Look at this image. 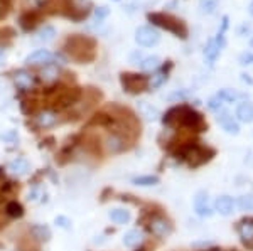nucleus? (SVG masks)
Returning <instances> with one entry per match:
<instances>
[{"label": "nucleus", "mask_w": 253, "mask_h": 251, "mask_svg": "<svg viewBox=\"0 0 253 251\" xmlns=\"http://www.w3.org/2000/svg\"><path fill=\"white\" fill-rule=\"evenodd\" d=\"M95 41L86 36H71L66 39L64 49L74 61L86 63L95 58Z\"/></svg>", "instance_id": "1"}, {"label": "nucleus", "mask_w": 253, "mask_h": 251, "mask_svg": "<svg viewBox=\"0 0 253 251\" xmlns=\"http://www.w3.org/2000/svg\"><path fill=\"white\" fill-rule=\"evenodd\" d=\"M147 19L151 20L154 26L162 27V29H166V31H169V32H172L176 37L187 39V34H189V31H187V26L181 19H177V17L170 16V14L152 12V14H147Z\"/></svg>", "instance_id": "2"}, {"label": "nucleus", "mask_w": 253, "mask_h": 251, "mask_svg": "<svg viewBox=\"0 0 253 251\" xmlns=\"http://www.w3.org/2000/svg\"><path fill=\"white\" fill-rule=\"evenodd\" d=\"M123 90L130 94H138L149 88V76L145 74H134V73H122L120 76Z\"/></svg>", "instance_id": "3"}, {"label": "nucleus", "mask_w": 253, "mask_h": 251, "mask_svg": "<svg viewBox=\"0 0 253 251\" xmlns=\"http://www.w3.org/2000/svg\"><path fill=\"white\" fill-rule=\"evenodd\" d=\"M135 41L142 47H152V46L159 44L160 34L157 29H154L152 26H140L135 31Z\"/></svg>", "instance_id": "4"}, {"label": "nucleus", "mask_w": 253, "mask_h": 251, "mask_svg": "<svg viewBox=\"0 0 253 251\" xmlns=\"http://www.w3.org/2000/svg\"><path fill=\"white\" fill-rule=\"evenodd\" d=\"M194 211H196V214L201 216V218H211V216H213L215 211H213L211 206H209L208 192H204V190H199V192L196 194V197H194Z\"/></svg>", "instance_id": "5"}, {"label": "nucleus", "mask_w": 253, "mask_h": 251, "mask_svg": "<svg viewBox=\"0 0 253 251\" xmlns=\"http://www.w3.org/2000/svg\"><path fill=\"white\" fill-rule=\"evenodd\" d=\"M151 233L157 238H167L172 233V224L166 218H154L149 224Z\"/></svg>", "instance_id": "6"}, {"label": "nucleus", "mask_w": 253, "mask_h": 251, "mask_svg": "<svg viewBox=\"0 0 253 251\" xmlns=\"http://www.w3.org/2000/svg\"><path fill=\"white\" fill-rule=\"evenodd\" d=\"M52 52H49L48 49H37L32 54H29L26 58V64L27 66H46L49 63H52Z\"/></svg>", "instance_id": "7"}, {"label": "nucleus", "mask_w": 253, "mask_h": 251, "mask_svg": "<svg viewBox=\"0 0 253 251\" xmlns=\"http://www.w3.org/2000/svg\"><path fill=\"white\" fill-rule=\"evenodd\" d=\"M34 118L39 128H51L58 123V113L54 110H41Z\"/></svg>", "instance_id": "8"}, {"label": "nucleus", "mask_w": 253, "mask_h": 251, "mask_svg": "<svg viewBox=\"0 0 253 251\" xmlns=\"http://www.w3.org/2000/svg\"><path fill=\"white\" fill-rule=\"evenodd\" d=\"M7 169H9V172L12 175H16V177H22V175L29 174L31 171V164L27 158L24 157H17L14 158V160L9 162V165H7Z\"/></svg>", "instance_id": "9"}, {"label": "nucleus", "mask_w": 253, "mask_h": 251, "mask_svg": "<svg viewBox=\"0 0 253 251\" xmlns=\"http://www.w3.org/2000/svg\"><path fill=\"white\" fill-rule=\"evenodd\" d=\"M14 83L17 84V88L24 91H29L31 88H34L35 79L32 76V73L26 71V69H19V71L14 73Z\"/></svg>", "instance_id": "10"}, {"label": "nucleus", "mask_w": 253, "mask_h": 251, "mask_svg": "<svg viewBox=\"0 0 253 251\" xmlns=\"http://www.w3.org/2000/svg\"><path fill=\"white\" fill-rule=\"evenodd\" d=\"M218 122H219V125L223 126L224 132L230 133V135H238V133H240V126H238V123L235 122V118L228 111L219 113V115H218Z\"/></svg>", "instance_id": "11"}, {"label": "nucleus", "mask_w": 253, "mask_h": 251, "mask_svg": "<svg viewBox=\"0 0 253 251\" xmlns=\"http://www.w3.org/2000/svg\"><path fill=\"white\" fill-rule=\"evenodd\" d=\"M105 147H106V150L108 152L117 154V152H122L123 148L127 147V142H125V139H123L122 135H118V133H112V135L106 137Z\"/></svg>", "instance_id": "12"}, {"label": "nucleus", "mask_w": 253, "mask_h": 251, "mask_svg": "<svg viewBox=\"0 0 253 251\" xmlns=\"http://www.w3.org/2000/svg\"><path fill=\"white\" fill-rule=\"evenodd\" d=\"M238 231H240L241 241L247 246L253 245V219H243L238 226Z\"/></svg>", "instance_id": "13"}, {"label": "nucleus", "mask_w": 253, "mask_h": 251, "mask_svg": "<svg viewBox=\"0 0 253 251\" xmlns=\"http://www.w3.org/2000/svg\"><path fill=\"white\" fill-rule=\"evenodd\" d=\"M215 209L221 216H230L235 209V203L230 196H219L215 203Z\"/></svg>", "instance_id": "14"}, {"label": "nucleus", "mask_w": 253, "mask_h": 251, "mask_svg": "<svg viewBox=\"0 0 253 251\" xmlns=\"http://www.w3.org/2000/svg\"><path fill=\"white\" fill-rule=\"evenodd\" d=\"M37 22H39V16L34 12V10H27V12H24L19 19L20 27H22L26 32H31V31L37 26Z\"/></svg>", "instance_id": "15"}, {"label": "nucleus", "mask_w": 253, "mask_h": 251, "mask_svg": "<svg viewBox=\"0 0 253 251\" xmlns=\"http://www.w3.org/2000/svg\"><path fill=\"white\" fill-rule=\"evenodd\" d=\"M236 118L243 123L253 122V103L250 101H243L236 107Z\"/></svg>", "instance_id": "16"}, {"label": "nucleus", "mask_w": 253, "mask_h": 251, "mask_svg": "<svg viewBox=\"0 0 253 251\" xmlns=\"http://www.w3.org/2000/svg\"><path fill=\"white\" fill-rule=\"evenodd\" d=\"M219 46L216 44L215 42V39H209L208 41V44H206V47H204V58H206V61H208V64H215V61L218 59V56H219Z\"/></svg>", "instance_id": "17"}, {"label": "nucleus", "mask_w": 253, "mask_h": 251, "mask_svg": "<svg viewBox=\"0 0 253 251\" xmlns=\"http://www.w3.org/2000/svg\"><path fill=\"white\" fill-rule=\"evenodd\" d=\"M108 218L112 219L115 224H127L128 221L132 219V214L130 211L127 209H122V207H117V209H112L108 213Z\"/></svg>", "instance_id": "18"}, {"label": "nucleus", "mask_w": 253, "mask_h": 251, "mask_svg": "<svg viewBox=\"0 0 253 251\" xmlns=\"http://www.w3.org/2000/svg\"><path fill=\"white\" fill-rule=\"evenodd\" d=\"M122 241L127 248H135V246H138L142 243V233L138 229H130V231H127L123 235Z\"/></svg>", "instance_id": "19"}, {"label": "nucleus", "mask_w": 253, "mask_h": 251, "mask_svg": "<svg viewBox=\"0 0 253 251\" xmlns=\"http://www.w3.org/2000/svg\"><path fill=\"white\" fill-rule=\"evenodd\" d=\"M58 78H59V69L56 68L52 63H49V64H46L44 68H42L41 79L44 81V83H54V81H58Z\"/></svg>", "instance_id": "20"}, {"label": "nucleus", "mask_w": 253, "mask_h": 251, "mask_svg": "<svg viewBox=\"0 0 253 251\" xmlns=\"http://www.w3.org/2000/svg\"><path fill=\"white\" fill-rule=\"evenodd\" d=\"M160 68V58L159 56H145L144 59L140 61V69L142 71H157Z\"/></svg>", "instance_id": "21"}, {"label": "nucleus", "mask_w": 253, "mask_h": 251, "mask_svg": "<svg viewBox=\"0 0 253 251\" xmlns=\"http://www.w3.org/2000/svg\"><path fill=\"white\" fill-rule=\"evenodd\" d=\"M32 235H34V238H37L39 241H49V238H51V229L48 228V226H42V224H35L32 226Z\"/></svg>", "instance_id": "22"}, {"label": "nucleus", "mask_w": 253, "mask_h": 251, "mask_svg": "<svg viewBox=\"0 0 253 251\" xmlns=\"http://www.w3.org/2000/svg\"><path fill=\"white\" fill-rule=\"evenodd\" d=\"M54 37H56V29H54V27H52V26H44L37 32V37H35V41H37V42H51Z\"/></svg>", "instance_id": "23"}, {"label": "nucleus", "mask_w": 253, "mask_h": 251, "mask_svg": "<svg viewBox=\"0 0 253 251\" xmlns=\"http://www.w3.org/2000/svg\"><path fill=\"white\" fill-rule=\"evenodd\" d=\"M132 182H134L135 186H140V187H151V186H157L159 177L157 175H140V177H135Z\"/></svg>", "instance_id": "24"}, {"label": "nucleus", "mask_w": 253, "mask_h": 251, "mask_svg": "<svg viewBox=\"0 0 253 251\" xmlns=\"http://www.w3.org/2000/svg\"><path fill=\"white\" fill-rule=\"evenodd\" d=\"M218 3L219 0H199V9H201V12L206 14V16H211V14H215L216 9H218Z\"/></svg>", "instance_id": "25"}, {"label": "nucleus", "mask_w": 253, "mask_h": 251, "mask_svg": "<svg viewBox=\"0 0 253 251\" xmlns=\"http://www.w3.org/2000/svg\"><path fill=\"white\" fill-rule=\"evenodd\" d=\"M140 113L147 120H157V116L160 115L159 110L151 107V105H147V101H140Z\"/></svg>", "instance_id": "26"}, {"label": "nucleus", "mask_w": 253, "mask_h": 251, "mask_svg": "<svg viewBox=\"0 0 253 251\" xmlns=\"http://www.w3.org/2000/svg\"><path fill=\"white\" fill-rule=\"evenodd\" d=\"M218 96L221 98L223 101H236L240 100V98H245L243 93H238V91H233V90H228V88H224V90H221L218 93Z\"/></svg>", "instance_id": "27"}, {"label": "nucleus", "mask_w": 253, "mask_h": 251, "mask_svg": "<svg viewBox=\"0 0 253 251\" xmlns=\"http://www.w3.org/2000/svg\"><path fill=\"white\" fill-rule=\"evenodd\" d=\"M5 213L10 216V218H20L24 214V207L20 206L17 201H10L5 206Z\"/></svg>", "instance_id": "28"}, {"label": "nucleus", "mask_w": 253, "mask_h": 251, "mask_svg": "<svg viewBox=\"0 0 253 251\" xmlns=\"http://www.w3.org/2000/svg\"><path fill=\"white\" fill-rule=\"evenodd\" d=\"M166 81H167V73L166 71H164V73L159 71V73H155L152 78H149V88H151V90L154 88V90H155V88L162 86Z\"/></svg>", "instance_id": "29"}, {"label": "nucleus", "mask_w": 253, "mask_h": 251, "mask_svg": "<svg viewBox=\"0 0 253 251\" xmlns=\"http://www.w3.org/2000/svg\"><path fill=\"white\" fill-rule=\"evenodd\" d=\"M51 0H24V5L29 7L31 10H37V9H42L46 7Z\"/></svg>", "instance_id": "30"}, {"label": "nucleus", "mask_w": 253, "mask_h": 251, "mask_svg": "<svg viewBox=\"0 0 253 251\" xmlns=\"http://www.w3.org/2000/svg\"><path fill=\"white\" fill-rule=\"evenodd\" d=\"M238 206H240L243 211L252 209L253 207V197L252 196H241L240 199H238Z\"/></svg>", "instance_id": "31"}, {"label": "nucleus", "mask_w": 253, "mask_h": 251, "mask_svg": "<svg viewBox=\"0 0 253 251\" xmlns=\"http://www.w3.org/2000/svg\"><path fill=\"white\" fill-rule=\"evenodd\" d=\"M208 107L209 110H213V111H219V110L223 108V100L216 94V96H213L211 100L208 101Z\"/></svg>", "instance_id": "32"}, {"label": "nucleus", "mask_w": 253, "mask_h": 251, "mask_svg": "<svg viewBox=\"0 0 253 251\" xmlns=\"http://www.w3.org/2000/svg\"><path fill=\"white\" fill-rule=\"evenodd\" d=\"M252 31H253L252 24H250V22H243L240 27H238L236 34H238V36H240V37H245V36H248V34H250Z\"/></svg>", "instance_id": "33"}, {"label": "nucleus", "mask_w": 253, "mask_h": 251, "mask_svg": "<svg viewBox=\"0 0 253 251\" xmlns=\"http://www.w3.org/2000/svg\"><path fill=\"white\" fill-rule=\"evenodd\" d=\"M238 61H240V64H241V66L253 64V52H243V54H240V58H238Z\"/></svg>", "instance_id": "34"}, {"label": "nucleus", "mask_w": 253, "mask_h": 251, "mask_svg": "<svg viewBox=\"0 0 253 251\" xmlns=\"http://www.w3.org/2000/svg\"><path fill=\"white\" fill-rule=\"evenodd\" d=\"M54 222L59 226V228H63V229H69L71 228V221L66 218V216H58V218L54 219Z\"/></svg>", "instance_id": "35"}, {"label": "nucleus", "mask_w": 253, "mask_h": 251, "mask_svg": "<svg viewBox=\"0 0 253 251\" xmlns=\"http://www.w3.org/2000/svg\"><path fill=\"white\" fill-rule=\"evenodd\" d=\"M108 14H110V9L108 7H98V9L95 10V17L98 20H101V19H105V17H108Z\"/></svg>", "instance_id": "36"}, {"label": "nucleus", "mask_w": 253, "mask_h": 251, "mask_svg": "<svg viewBox=\"0 0 253 251\" xmlns=\"http://www.w3.org/2000/svg\"><path fill=\"white\" fill-rule=\"evenodd\" d=\"M189 96V91H176V93H172L169 96V100H184V98H187Z\"/></svg>", "instance_id": "37"}, {"label": "nucleus", "mask_w": 253, "mask_h": 251, "mask_svg": "<svg viewBox=\"0 0 253 251\" xmlns=\"http://www.w3.org/2000/svg\"><path fill=\"white\" fill-rule=\"evenodd\" d=\"M19 139V135H17V132H7L2 135V140H5V142H14V140Z\"/></svg>", "instance_id": "38"}, {"label": "nucleus", "mask_w": 253, "mask_h": 251, "mask_svg": "<svg viewBox=\"0 0 253 251\" xmlns=\"http://www.w3.org/2000/svg\"><path fill=\"white\" fill-rule=\"evenodd\" d=\"M228 26H230V19H228V16L223 17V22H221V29L218 31V34H221V36H224V32H226Z\"/></svg>", "instance_id": "39"}, {"label": "nucleus", "mask_w": 253, "mask_h": 251, "mask_svg": "<svg viewBox=\"0 0 253 251\" xmlns=\"http://www.w3.org/2000/svg\"><path fill=\"white\" fill-rule=\"evenodd\" d=\"M142 59H144V54H142V52H134V54L130 56V61L134 63V64H138V63L142 61Z\"/></svg>", "instance_id": "40"}, {"label": "nucleus", "mask_w": 253, "mask_h": 251, "mask_svg": "<svg viewBox=\"0 0 253 251\" xmlns=\"http://www.w3.org/2000/svg\"><path fill=\"white\" fill-rule=\"evenodd\" d=\"M241 81H243V83H248V84H253V79L250 78V74H247V73L241 74Z\"/></svg>", "instance_id": "41"}, {"label": "nucleus", "mask_w": 253, "mask_h": 251, "mask_svg": "<svg viewBox=\"0 0 253 251\" xmlns=\"http://www.w3.org/2000/svg\"><path fill=\"white\" fill-rule=\"evenodd\" d=\"M248 12H250V16L253 17V2L250 3V7H248Z\"/></svg>", "instance_id": "42"}, {"label": "nucleus", "mask_w": 253, "mask_h": 251, "mask_svg": "<svg viewBox=\"0 0 253 251\" xmlns=\"http://www.w3.org/2000/svg\"><path fill=\"white\" fill-rule=\"evenodd\" d=\"M250 46H252V47H253V37L250 39Z\"/></svg>", "instance_id": "43"}, {"label": "nucleus", "mask_w": 253, "mask_h": 251, "mask_svg": "<svg viewBox=\"0 0 253 251\" xmlns=\"http://www.w3.org/2000/svg\"><path fill=\"white\" fill-rule=\"evenodd\" d=\"M0 58H2V51H0Z\"/></svg>", "instance_id": "44"}, {"label": "nucleus", "mask_w": 253, "mask_h": 251, "mask_svg": "<svg viewBox=\"0 0 253 251\" xmlns=\"http://www.w3.org/2000/svg\"><path fill=\"white\" fill-rule=\"evenodd\" d=\"M213 251H219V250H213Z\"/></svg>", "instance_id": "45"}, {"label": "nucleus", "mask_w": 253, "mask_h": 251, "mask_svg": "<svg viewBox=\"0 0 253 251\" xmlns=\"http://www.w3.org/2000/svg\"><path fill=\"white\" fill-rule=\"evenodd\" d=\"M115 2H120V0H115Z\"/></svg>", "instance_id": "46"}]
</instances>
